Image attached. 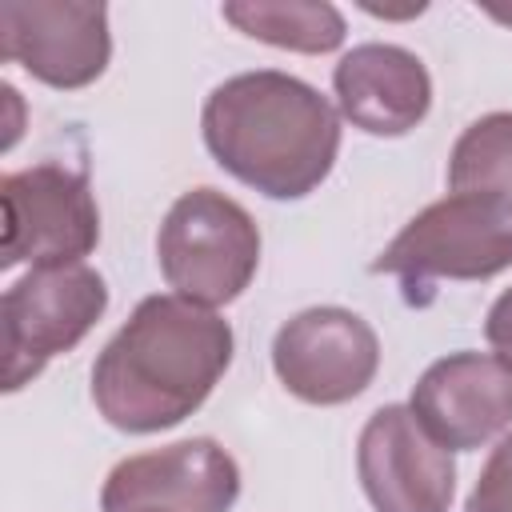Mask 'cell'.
<instances>
[{"mask_svg":"<svg viewBox=\"0 0 512 512\" xmlns=\"http://www.w3.org/2000/svg\"><path fill=\"white\" fill-rule=\"evenodd\" d=\"M408 408L440 448H484L512 424V368L492 352H448L412 384Z\"/></svg>","mask_w":512,"mask_h":512,"instance_id":"obj_11","label":"cell"},{"mask_svg":"<svg viewBox=\"0 0 512 512\" xmlns=\"http://www.w3.org/2000/svg\"><path fill=\"white\" fill-rule=\"evenodd\" d=\"M200 132L212 160L268 200H304L340 156V112L308 80L276 68L216 84Z\"/></svg>","mask_w":512,"mask_h":512,"instance_id":"obj_2","label":"cell"},{"mask_svg":"<svg viewBox=\"0 0 512 512\" xmlns=\"http://www.w3.org/2000/svg\"><path fill=\"white\" fill-rule=\"evenodd\" d=\"M108 284L88 264L28 268L0 300L4 392H20L60 352H72L104 316Z\"/></svg>","mask_w":512,"mask_h":512,"instance_id":"obj_5","label":"cell"},{"mask_svg":"<svg viewBox=\"0 0 512 512\" xmlns=\"http://www.w3.org/2000/svg\"><path fill=\"white\" fill-rule=\"evenodd\" d=\"M448 192H496L512 200V112H488L456 136Z\"/></svg>","mask_w":512,"mask_h":512,"instance_id":"obj_14","label":"cell"},{"mask_svg":"<svg viewBox=\"0 0 512 512\" xmlns=\"http://www.w3.org/2000/svg\"><path fill=\"white\" fill-rule=\"evenodd\" d=\"M356 472L376 512H448L456 496L452 452L424 432L408 404H384L368 416Z\"/></svg>","mask_w":512,"mask_h":512,"instance_id":"obj_9","label":"cell"},{"mask_svg":"<svg viewBox=\"0 0 512 512\" xmlns=\"http://www.w3.org/2000/svg\"><path fill=\"white\" fill-rule=\"evenodd\" d=\"M464 512H512V432L484 460Z\"/></svg>","mask_w":512,"mask_h":512,"instance_id":"obj_15","label":"cell"},{"mask_svg":"<svg viewBox=\"0 0 512 512\" xmlns=\"http://www.w3.org/2000/svg\"><path fill=\"white\" fill-rule=\"evenodd\" d=\"M512 268V200L496 192H448L416 212L372 260L404 284L408 304H428L436 280H492Z\"/></svg>","mask_w":512,"mask_h":512,"instance_id":"obj_3","label":"cell"},{"mask_svg":"<svg viewBox=\"0 0 512 512\" xmlns=\"http://www.w3.org/2000/svg\"><path fill=\"white\" fill-rule=\"evenodd\" d=\"M340 116L368 136H408L432 108L424 60L400 44H356L332 68Z\"/></svg>","mask_w":512,"mask_h":512,"instance_id":"obj_12","label":"cell"},{"mask_svg":"<svg viewBox=\"0 0 512 512\" xmlns=\"http://www.w3.org/2000/svg\"><path fill=\"white\" fill-rule=\"evenodd\" d=\"M380 368V340L372 324L348 308L316 304L296 312L272 336V372L304 404H348Z\"/></svg>","mask_w":512,"mask_h":512,"instance_id":"obj_7","label":"cell"},{"mask_svg":"<svg viewBox=\"0 0 512 512\" xmlns=\"http://www.w3.org/2000/svg\"><path fill=\"white\" fill-rule=\"evenodd\" d=\"M220 16L252 40L304 56L336 52L348 36L340 8L324 0H232L220 8Z\"/></svg>","mask_w":512,"mask_h":512,"instance_id":"obj_13","label":"cell"},{"mask_svg":"<svg viewBox=\"0 0 512 512\" xmlns=\"http://www.w3.org/2000/svg\"><path fill=\"white\" fill-rule=\"evenodd\" d=\"M488 16L500 20V24H512V8H488Z\"/></svg>","mask_w":512,"mask_h":512,"instance_id":"obj_17","label":"cell"},{"mask_svg":"<svg viewBox=\"0 0 512 512\" xmlns=\"http://www.w3.org/2000/svg\"><path fill=\"white\" fill-rule=\"evenodd\" d=\"M156 264L168 288L192 304H232L260 268V228L216 188L184 192L156 232Z\"/></svg>","mask_w":512,"mask_h":512,"instance_id":"obj_4","label":"cell"},{"mask_svg":"<svg viewBox=\"0 0 512 512\" xmlns=\"http://www.w3.org/2000/svg\"><path fill=\"white\" fill-rule=\"evenodd\" d=\"M0 52L48 88H88L112 60L108 8L80 0H8L0 4Z\"/></svg>","mask_w":512,"mask_h":512,"instance_id":"obj_8","label":"cell"},{"mask_svg":"<svg viewBox=\"0 0 512 512\" xmlns=\"http://www.w3.org/2000/svg\"><path fill=\"white\" fill-rule=\"evenodd\" d=\"M236 500L240 468L212 436L128 456L100 488V512H232Z\"/></svg>","mask_w":512,"mask_h":512,"instance_id":"obj_10","label":"cell"},{"mask_svg":"<svg viewBox=\"0 0 512 512\" xmlns=\"http://www.w3.org/2000/svg\"><path fill=\"white\" fill-rule=\"evenodd\" d=\"M232 324L176 292L144 296L92 364L96 412L132 436L188 420L232 364Z\"/></svg>","mask_w":512,"mask_h":512,"instance_id":"obj_1","label":"cell"},{"mask_svg":"<svg viewBox=\"0 0 512 512\" xmlns=\"http://www.w3.org/2000/svg\"><path fill=\"white\" fill-rule=\"evenodd\" d=\"M4 248L0 268L84 264L100 244V208L84 172L64 164H32L0 180Z\"/></svg>","mask_w":512,"mask_h":512,"instance_id":"obj_6","label":"cell"},{"mask_svg":"<svg viewBox=\"0 0 512 512\" xmlns=\"http://www.w3.org/2000/svg\"><path fill=\"white\" fill-rule=\"evenodd\" d=\"M484 340L492 344V356H500L508 368H512V288H504L488 316H484Z\"/></svg>","mask_w":512,"mask_h":512,"instance_id":"obj_16","label":"cell"}]
</instances>
